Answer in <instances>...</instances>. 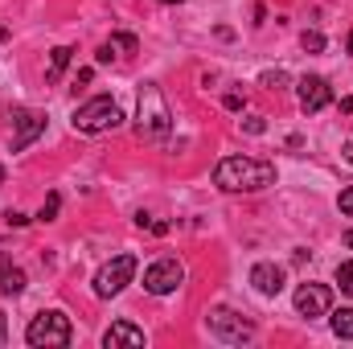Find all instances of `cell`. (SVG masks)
<instances>
[{"label": "cell", "instance_id": "9c48e42d", "mask_svg": "<svg viewBox=\"0 0 353 349\" xmlns=\"http://www.w3.org/2000/svg\"><path fill=\"white\" fill-rule=\"evenodd\" d=\"M329 308H333V292L325 283H300L296 288V312L300 317L312 321V317H325Z\"/></svg>", "mask_w": 353, "mask_h": 349}, {"label": "cell", "instance_id": "603a6c76", "mask_svg": "<svg viewBox=\"0 0 353 349\" xmlns=\"http://www.w3.org/2000/svg\"><path fill=\"white\" fill-rule=\"evenodd\" d=\"M222 103H226V111H243V94H234V90H230Z\"/></svg>", "mask_w": 353, "mask_h": 349}, {"label": "cell", "instance_id": "7a4b0ae2", "mask_svg": "<svg viewBox=\"0 0 353 349\" xmlns=\"http://www.w3.org/2000/svg\"><path fill=\"white\" fill-rule=\"evenodd\" d=\"M70 337H74L70 317H66V312H58V308L37 312V317L29 321V329H25V341H29L33 349H66V346H70Z\"/></svg>", "mask_w": 353, "mask_h": 349}, {"label": "cell", "instance_id": "5bb4252c", "mask_svg": "<svg viewBox=\"0 0 353 349\" xmlns=\"http://www.w3.org/2000/svg\"><path fill=\"white\" fill-rule=\"evenodd\" d=\"M70 46H58V50H50V66H46V83H58L62 79V70L70 66Z\"/></svg>", "mask_w": 353, "mask_h": 349}, {"label": "cell", "instance_id": "f546056e", "mask_svg": "<svg viewBox=\"0 0 353 349\" xmlns=\"http://www.w3.org/2000/svg\"><path fill=\"white\" fill-rule=\"evenodd\" d=\"M0 41H8V29H4V25H0Z\"/></svg>", "mask_w": 353, "mask_h": 349}, {"label": "cell", "instance_id": "4316f807", "mask_svg": "<svg viewBox=\"0 0 353 349\" xmlns=\"http://www.w3.org/2000/svg\"><path fill=\"white\" fill-rule=\"evenodd\" d=\"M4 337H8V321H4V312H0V346H4Z\"/></svg>", "mask_w": 353, "mask_h": 349}, {"label": "cell", "instance_id": "d6a6232c", "mask_svg": "<svg viewBox=\"0 0 353 349\" xmlns=\"http://www.w3.org/2000/svg\"><path fill=\"white\" fill-rule=\"evenodd\" d=\"M0 181H4V169H0Z\"/></svg>", "mask_w": 353, "mask_h": 349}, {"label": "cell", "instance_id": "d6986e66", "mask_svg": "<svg viewBox=\"0 0 353 349\" xmlns=\"http://www.w3.org/2000/svg\"><path fill=\"white\" fill-rule=\"evenodd\" d=\"M58 206H62V197H58V193H50V197H46V206H41V214H37V218H41V222H54V218H58Z\"/></svg>", "mask_w": 353, "mask_h": 349}, {"label": "cell", "instance_id": "4fadbf2b", "mask_svg": "<svg viewBox=\"0 0 353 349\" xmlns=\"http://www.w3.org/2000/svg\"><path fill=\"white\" fill-rule=\"evenodd\" d=\"M25 283H29V279H25V271L8 259V255H0V292H4V296H21V292H25Z\"/></svg>", "mask_w": 353, "mask_h": 349}, {"label": "cell", "instance_id": "44dd1931", "mask_svg": "<svg viewBox=\"0 0 353 349\" xmlns=\"http://www.w3.org/2000/svg\"><path fill=\"white\" fill-rule=\"evenodd\" d=\"M243 132H247V136H263V132H267L263 115H251V119H243Z\"/></svg>", "mask_w": 353, "mask_h": 349}, {"label": "cell", "instance_id": "ffe728a7", "mask_svg": "<svg viewBox=\"0 0 353 349\" xmlns=\"http://www.w3.org/2000/svg\"><path fill=\"white\" fill-rule=\"evenodd\" d=\"M259 87H267V90H279V87H288V74H283V70H267L263 79H259Z\"/></svg>", "mask_w": 353, "mask_h": 349}, {"label": "cell", "instance_id": "5b68a950", "mask_svg": "<svg viewBox=\"0 0 353 349\" xmlns=\"http://www.w3.org/2000/svg\"><path fill=\"white\" fill-rule=\"evenodd\" d=\"M132 275H136V255H115L111 263H103L94 271V296H103V300L119 296L132 283Z\"/></svg>", "mask_w": 353, "mask_h": 349}, {"label": "cell", "instance_id": "f1b7e54d", "mask_svg": "<svg viewBox=\"0 0 353 349\" xmlns=\"http://www.w3.org/2000/svg\"><path fill=\"white\" fill-rule=\"evenodd\" d=\"M345 247L353 251V230H345Z\"/></svg>", "mask_w": 353, "mask_h": 349}, {"label": "cell", "instance_id": "277c9868", "mask_svg": "<svg viewBox=\"0 0 353 349\" xmlns=\"http://www.w3.org/2000/svg\"><path fill=\"white\" fill-rule=\"evenodd\" d=\"M173 128V115H169V103L157 83H144L140 90V132L144 136H169Z\"/></svg>", "mask_w": 353, "mask_h": 349}, {"label": "cell", "instance_id": "cb8c5ba5", "mask_svg": "<svg viewBox=\"0 0 353 349\" xmlns=\"http://www.w3.org/2000/svg\"><path fill=\"white\" fill-rule=\"evenodd\" d=\"M4 218H8V226H25V222H29V218H25V214H17V210H8Z\"/></svg>", "mask_w": 353, "mask_h": 349}, {"label": "cell", "instance_id": "484cf974", "mask_svg": "<svg viewBox=\"0 0 353 349\" xmlns=\"http://www.w3.org/2000/svg\"><path fill=\"white\" fill-rule=\"evenodd\" d=\"M341 111H345V115H353V94H345V99H341Z\"/></svg>", "mask_w": 353, "mask_h": 349}, {"label": "cell", "instance_id": "8992f818", "mask_svg": "<svg viewBox=\"0 0 353 349\" xmlns=\"http://www.w3.org/2000/svg\"><path fill=\"white\" fill-rule=\"evenodd\" d=\"M210 333L218 337V341H226V346H243V341H251L255 337V325L247 321V317H239L234 308H210Z\"/></svg>", "mask_w": 353, "mask_h": 349}, {"label": "cell", "instance_id": "9a60e30c", "mask_svg": "<svg viewBox=\"0 0 353 349\" xmlns=\"http://www.w3.org/2000/svg\"><path fill=\"white\" fill-rule=\"evenodd\" d=\"M333 333L341 337V341H353V308H341V312H333Z\"/></svg>", "mask_w": 353, "mask_h": 349}, {"label": "cell", "instance_id": "ba28073f", "mask_svg": "<svg viewBox=\"0 0 353 349\" xmlns=\"http://www.w3.org/2000/svg\"><path fill=\"white\" fill-rule=\"evenodd\" d=\"M296 94H300V107H304L308 115H316V111H325V107L333 103V87H329V79H321V74H304V79L296 83Z\"/></svg>", "mask_w": 353, "mask_h": 349}, {"label": "cell", "instance_id": "6da1fadb", "mask_svg": "<svg viewBox=\"0 0 353 349\" xmlns=\"http://www.w3.org/2000/svg\"><path fill=\"white\" fill-rule=\"evenodd\" d=\"M214 185L226 193H259L267 185H275V165L259 157H226L214 169Z\"/></svg>", "mask_w": 353, "mask_h": 349}, {"label": "cell", "instance_id": "30bf717a", "mask_svg": "<svg viewBox=\"0 0 353 349\" xmlns=\"http://www.w3.org/2000/svg\"><path fill=\"white\" fill-rule=\"evenodd\" d=\"M46 132V115L41 111H17V136H12V152H25L37 136Z\"/></svg>", "mask_w": 353, "mask_h": 349}, {"label": "cell", "instance_id": "d4e9b609", "mask_svg": "<svg viewBox=\"0 0 353 349\" xmlns=\"http://www.w3.org/2000/svg\"><path fill=\"white\" fill-rule=\"evenodd\" d=\"M94 58H99V62H111V58H115V50H111V46H99V54H94Z\"/></svg>", "mask_w": 353, "mask_h": 349}, {"label": "cell", "instance_id": "4dcf8cb0", "mask_svg": "<svg viewBox=\"0 0 353 349\" xmlns=\"http://www.w3.org/2000/svg\"><path fill=\"white\" fill-rule=\"evenodd\" d=\"M350 54H353V33H350Z\"/></svg>", "mask_w": 353, "mask_h": 349}, {"label": "cell", "instance_id": "7402d4cb", "mask_svg": "<svg viewBox=\"0 0 353 349\" xmlns=\"http://www.w3.org/2000/svg\"><path fill=\"white\" fill-rule=\"evenodd\" d=\"M337 210H341V214H353V185H345V189H341V197H337Z\"/></svg>", "mask_w": 353, "mask_h": 349}, {"label": "cell", "instance_id": "8fae6325", "mask_svg": "<svg viewBox=\"0 0 353 349\" xmlns=\"http://www.w3.org/2000/svg\"><path fill=\"white\" fill-rule=\"evenodd\" d=\"M251 283H255V292H263V296H279V292H283V267H279V263H255V267H251Z\"/></svg>", "mask_w": 353, "mask_h": 349}, {"label": "cell", "instance_id": "ac0fdd59", "mask_svg": "<svg viewBox=\"0 0 353 349\" xmlns=\"http://www.w3.org/2000/svg\"><path fill=\"white\" fill-rule=\"evenodd\" d=\"M337 288H341L345 296H353V259L337 267Z\"/></svg>", "mask_w": 353, "mask_h": 349}, {"label": "cell", "instance_id": "3957f363", "mask_svg": "<svg viewBox=\"0 0 353 349\" xmlns=\"http://www.w3.org/2000/svg\"><path fill=\"white\" fill-rule=\"evenodd\" d=\"M119 119H123V111H119V103H115L111 94H94L83 107H74V115H70L74 132H87V136H99V132L119 128Z\"/></svg>", "mask_w": 353, "mask_h": 349}, {"label": "cell", "instance_id": "52a82bcc", "mask_svg": "<svg viewBox=\"0 0 353 349\" xmlns=\"http://www.w3.org/2000/svg\"><path fill=\"white\" fill-rule=\"evenodd\" d=\"M185 283V267L173 259V255H165V259L148 263V271H144V288L152 292V296H169Z\"/></svg>", "mask_w": 353, "mask_h": 349}, {"label": "cell", "instance_id": "e0dca14e", "mask_svg": "<svg viewBox=\"0 0 353 349\" xmlns=\"http://www.w3.org/2000/svg\"><path fill=\"white\" fill-rule=\"evenodd\" d=\"M300 46H304L308 54H321V50H325V33H316V29H304V33H300Z\"/></svg>", "mask_w": 353, "mask_h": 349}, {"label": "cell", "instance_id": "1f68e13d", "mask_svg": "<svg viewBox=\"0 0 353 349\" xmlns=\"http://www.w3.org/2000/svg\"><path fill=\"white\" fill-rule=\"evenodd\" d=\"M165 4H181V0H165Z\"/></svg>", "mask_w": 353, "mask_h": 349}, {"label": "cell", "instance_id": "7c38bea8", "mask_svg": "<svg viewBox=\"0 0 353 349\" xmlns=\"http://www.w3.org/2000/svg\"><path fill=\"white\" fill-rule=\"evenodd\" d=\"M103 346H107V349H119V346L140 349V346H144V329H136L132 321H115V325L103 333Z\"/></svg>", "mask_w": 353, "mask_h": 349}, {"label": "cell", "instance_id": "83f0119b", "mask_svg": "<svg viewBox=\"0 0 353 349\" xmlns=\"http://www.w3.org/2000/svg\"><path fill=\"white\" fill-rule=\"evenodd\" d=\"M345 161L353 165V144H345Z\"/></svg>", "mask_w": 353, "mask_h": 349}, {"label": "cell", "instance_id": "2e32d148", "mask_svg": "<svg viewBox=\"0 0 353 349\" xmlns=\"http://www.w3.org/2000/svg\"><path fill=\"white\" fill-rule=\"evenodd\" d=\"M107 46H111L115 54H123V58H132V54L140 50V41H136L132 33H111V41H107Z\"/></svg>", "mask_w": 353, "mask_h": 349}]
</instances>
